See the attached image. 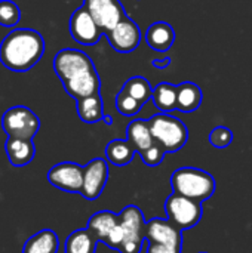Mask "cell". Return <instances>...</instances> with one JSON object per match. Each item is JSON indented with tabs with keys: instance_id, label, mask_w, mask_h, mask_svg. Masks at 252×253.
<instances>
[{
	"instance_id": "cell-1",
	"label": "cell",
	"mask_w": 252,
	"mask_h": 253,
	"mask_svg": "<svg viewBox=\"0 0 252 253\" xmlns=\"http://www.w3.org/2000/svg\"><path fill=\"white\" fill-rule=\"evenodd\" d=\"M53 70L65 92L76 101L100 93V74L91 56L83 50L61 49L53 58Z\"/></svg>"
},
{
	"instance_id": "cell-2",
	"label": "cell",
	"mask_w": 252,
	"mask_h": 253,
	"mask_svg": "<svg viewBox=\"0 0 252 253\" xmlns=\"http://www.w3.org/2000/svg\"><path fill=\"white\" fill-rule=\"evenodd\" d=\"M45 53L43 36L31 28H16L0 43V62L10 71L31 70Z\"/></svg>"
},
{
	"instance_id": "cell-3",
	"label": "cell",
	"mask_w": 252,
	"mask_h": 253,
	"mask_svg": "<svg viewBox=\"0 0 252 253\" xmlns=\"http://www.w3.org/2000/svg\"><path fill=\"white\" fill-rule=\"evenodd\" d=\"M171 185L174 193L201 203L209 200L217 190V182L211 173L203 169L189 166L180 168L172 173Z\"/></svg>"
},
{
	"instance_id": "cell-4",
	"label": "cell",
	"mask_w": 252,
	"mask_h": 253,
	"mask_svg": "<svg viewBox=\"0 0 252 253\" xmlns=\"http://www.w3.org/2000/svg\"><path fill=\"white\" fill-rule=\"evenodd\" d=\"M150 130L157 144H160L166 153L180 151L189 139L187 126L169 113H159L149 119Z\"/></svg>"
},
{
	"instance_id": "cell-5",
	"label": "cell",
	"mask_w": 252,
	"mask_h": 253,
	"mask_svg": "<svg viewBox=\"0 0 252 253\" xmlns=\"http://www.w3.org/2000/svg\"><path fill=\"white\" fill-rule=\"evenodd\" d=\"M3 132L10 138L33 139L40 129L39 117L24 105H15L1 116Z\"/></svg>"
},
{
	"instance_id": "cell-6",
	"label": "cell",
	"mask_w": 252,
	"mask_h": 253,
	"mask_svg": "<svg viewBox=\"0 0 252 253\" xmlns=\"http://www.w3.org/2000/svg\"><path fill=\"white\" fill-rule=\"evenodd\" d=\"M166 218L181 231L193 228L202 219V203L181 194L172 193L165 202Z\"/></svg>"
},
{
	"instance_id": "cell-7",
	"label": "cell",
	"mask_w": 252,
	"mask_h": 253,
	"mask_svg": "<svg viewBox=\"0 0 252 253\" xmlns=\"http://www.w3.org/2000/svg\"><path fill=\"white\" fill-rule=\"evenodd\" d=\"M120 225L123 231V242L120 253H141L146 240V221L143 212L135 206H126L120 213Z\"/></svg>"
},
{
	"instance_id": "cell-8",
	"label": "cell",
	"mask_w": 252,
	"mask_h": 253,
	"mask_svg": "<svg viewBox=\"0 0 252 253\" xmlns=\"http://www.w3.org/2000/svg\"><path fill=\"white\" fill-rule=\"evenodd\" d=\"M85 166L73 162H62L52 166L48 172V181L52 187L65 193H79L83 187Z\"/></svg>"
},
{
	"instance_id": "cell-9",
	"label": "cell",
	"mask_w": 252,
	"mask_h": 253,
	"mask_svg": "<svg viewBox=\"0 0 252 253\" xmlns=\"http://www.w3.org/2000/svg\"><path fill=\"white\" fill-rule=\"evenodd\" d=\"M70 34L77 43L83 46H94L100 42L104 31L95 22L89 10L82 4L70 18Z\"/></svg>"
},
{
	"instance_id": "cell-10",
	"label": "cell",
	"mask_w": 252,
	"mask_h": 253,
	"mask_svg": "<svg viewBox=\"0 0 252 253\" xmlns=\"http://www.w3.org/2000/svg\"><path fill=\"white\" fill-rule=\"evenodd\" d=\"M83 6L89 10L104 34L128 16L120 0H83Z\"/></svg>"
},
{
	"instance_id": "cell-11",
	"label": "cell",
	"mask_w": 252,
	"mask_h": 253,
	"mask_svg": "<svg viewBox=\"0 0 252 253\" xmlns=\"http://www.w3.org/2000/svg\"><path fill=\"white\" fill-rule=\"evenodd\" d=\"M105 37L116 52L129 53L140 46L141 30L132 18L125 16L113 30L105 33Z\"/></svg>"
},
{
	"instance_id": "cell-12",
	"label": "cell",
	"mask_w": 252,
	"mask_h": 253,
	"mask_svg": "<svg viewBox=\"0 0 252 253\" xmlns=\"http://www.w3.org/2000/svg\"><path fill=\"white\" fill-rule=\"evenodd\" d=\"M108 181V165L107 160L97 157L85 166L83 187L80 196L86 200H97L105 188Z\"/></svg>"
},
{
	"instance_id": "cell-13",
	"label": "cell",
	"mask_w": 252,
	"mask_h": 253,
	"mask_svg": "<svg viewBox=\"0 0 252 253\" xmlns=\"http://www.w3.org/2000/svg\"><path fill=\"white\" fill-rule=\"evenodd\" d=\"M146 240L151 243L166 245L183 249V231L177 228L168 218H153L146 224Z\"/></svg>"
},
{
	"instance_id": "cell-14",
	"label": "cell",
	"mask_w": 252,
	"mask_h": 253,
	"mask_svg": "<svg viewBox=\"0 0 252 253\" xmlns=\"http://www.w3.org/2000/svg\"><path fill=\"white\" fill-rule=\"evenodd\" d=\"M4 151L9 163L15 168H24L33 162L36 156V147L33 139H19L7 136L4 142Z\"/></svg>"
},
{
	"instance_id": "cell-15",
	"label": "cell",
	"mask_w": 252,
	"mask_h": 253,
	"mask_svg": "<svg viewBox=\"0 0 252 253\" xmlns=\"http://www.w3.org/2000/svg\"><path fill=\"white\" fill-rule=\"evenodd\" d=\"M119 224H120V215L113 213L110 211H101L89 218L86 228L97 237L98 242H102L105 245L107 240L113 236Z\"/></svg>"
},
{
	"instance_id": "cell-16",
	"label": "cell",
	"mask_w": 252,
	"mask_h": 253,
	"mask_svg": "<svg viewBox=\"0 0 252 253\" xmlns=\"http://www.w3.org/2000/svg\"><path fill=\"white\" fill-rule=\"evenodd\" d=\"M76 108H77V114L79 119L85 123H98V122H105L107 125H111L113 120L110 116L104 114V104H102V98L100 93L82 98L76 101Z\"/></svg>"
},
{
	"instance_id": "cell-17",
	"label": "cell",
	"mask_w": 252,
	"mask_h": 253,
	"mask_svg": "<svg viewBox=\"0 0 252 253\" xmlns=\"http://www.w3.org/2000/svg\"><path fill=\"white\" fill-rule=\"evenodd\" d=\"M147 44L156 52H166L175 42V31L171 24L165 21L153 22L146 31Z\"/></svg>"
},
{
	"instance_id": "cell-18",
	"label": "cell",
	"mask_w": 252,
	"mask_h": 253,
	"mask_svg": "<svg viewBox=\"0 0 252 253\" xmlns=\"http://www.w3.org/2000/svg\"><path fill=\"white\" fill-rule=\"evenodd\" d=\"M126 139L137 150V154H141L147 148H150L156 141L151 135L149 120H132L126 127Z\"/></svg>"
},
{
	"instance_id": "cell-19",
	"label": "cell",
	"mask_w": 252,
	"mask_h": 253,
	"mask_svg": "<svg viewBox=\"0 0 252 253\" xmlns=\"http://www.w3.org/2000/svg\"><path fill=\"white\" fill-rule=\"evenodd\" d=\"M59 249V239L52 230H42L31 236L25 245L22 253H56Z\"/></svg>"
},
{
	"instance_id": "cell-20",
	"label": "cell",
	"mask_w": 252,
	"mask_h": 253,
	"mask_svg": "<svg viewBox=\"0 0 252 253\" xmlns=\"http://www.w3.org/2000/svg\"><path fill=\"white\" fill-rule=\"evenodd\" d=\"M178 86L177 110L181 113H193L202 104V89L193 82H184Z\"/></svg>"
},
{
	"instance_id": "cell-21",
	"label": "cell",
	"mask_w": 252,
	"mask_h": 253,
	"mask_svg": "<svg viewBox=\"0 0 252 253\" xmlns=\"http://www.w3.org/2000/svg\"><path fill=\"white\" fill-rule=\"evenodd\" d=\"M137 150L128 139H113L105 147V159L114 166H126L134 160Z\"/></svg>"
},
{
	"instance_id": "cell-22",
	"label": "cell",
	"mask_w": 252,
	"mask_h": 253,
	"mask_svg": "<svg viewBox=\"0 0 252 253\" xmlns=\"http://www.w3.org/2000/svg\"><path fill=\"white\" fill-rule=\"evenodd\" d=\"M98 243L97 237L88 228H80L67 237L64 248L65 253H95Z\"/></svg>"
},
{
	"instance_id": "cell-23",
	"label": "cell",
	"mask_w": 252,
	"mask_h": 253,
	"mask_svg": "<svg viewBox=\"0 0 252 253\" xmlns=\"http://www.w3.org/2000/svg\"><path fill=\"white\" fill-rule=\"evenodd\" d=\"M177 98H178V86L162 82L153 87V96L151 101L154 102L156 108L160 113H171L177 110Z\"/></svg>"
},
{
	"instance_id": "cell-24",
	"label": "cell",
	"mask_w": 252,
	"mask_h": 253,
	"mask_svg": "<svg viewBox=\"0 0 252 253\" xmlns=\"http://www.w3.org/2000/svg\"><path fill=\"white\" fill-rule=\"evenodd\" d=\"M122 90L126 92L128 95H131L134 99H137L143 105L146 102H149L153 96V87H151L150 82L143 76H134V77L128 79L125 82Z\"/></svg>"
},
{
	"instance_id": "cell-25",
	"label": "cell",
	"mask_w": 252,
	"mask_h": 253,
	"mask_svg": "<svg viewBox=\"0 0 252 253\" xmlns=\"http://www.w3.org/2000/svg\"><path fill=\"white\" fill-rule=\"evenodd\" d=\"M21 21V10L12 0H0V25L15 27Z\"/></svg>"
},
{
	"instance_id": "cell-26",
	"label": "cell",
	"mask_w": 252,
	"mask_h": 253,
	"mask_svg": "<svg viewBox=\"0 0 252 253\" xmlns=\"http://www.w3.org/2000/svg\"><path fill=\"white\" fill-rule=\"evenodd\" d=\"M143 104H140L137 99H134L131 95H128L126 92H123L120 89V92L116 96V110L125 116V117H132L135 114H138L141 111Z\"/></svg>"
},
{
	"instance_id": "cell-27",
	"label": "cell",
	"mask_w": 252,
	"mask_h": 253,
	"mask_svg": "<svg viewBox=\"0 0 252 253\" xmlns=\"http://www.w3.org/2000/svg\"><path fill=\"white\" fill-rule=\"evenodd\" d=\"M209 142L215 148H227L233 142V132L226 126H217L209 133Z\"/></svg>"
},
{
	"instance_id": "cell-28",
	"label": "cell",
	"mask_w": 252,
	"mask_h": 253,
	"mask_svg": "<svg viewBox=\"0 0 252 253\" xmlns=\"http://www.w3.org/2000/svg\"><path fill=\"white\" fill-rule=\"evenodd\" d=\"M165 154H166L165 148H163L160 144L154 142L150 148H147L146 151H143V153L140 154V157H141V160H143V163H144L146 166L156 168V166H159V165L163 162Z\"/></svg>"
},
{
	"instance_id": "cell-29",
	"label": "cell",
	"mask_w": 252,
	"mask_h": 253,
	"mask_svg": "<svg viewBox=\"0 0 252 253\" xmlns=\"http://www.w3.org/2000/svg\"><path fill=\"white\" fill-rule=\"evenodd\" d=\"M147 253H181V249L171 248V246H166V245H159V243L149 242Z\"/></svg>"
},
{
	"instance_id": "cell-30",
	"label": "cell",
	"mask_w": 252,
	"mask_h": 253,
	"mask_svg": "<svg viewBox=\"0 0 252 253\" xmlns=\"http://www.w3.org/2000/svg\"><path fill=\"white\" fill-rule=\"evenodd\" d=\"M171 62H172V59H171L169 56H163V58H160V59H153V61H151V65L156 67V68L165 70V68H168V67L171 65Z\"/></svg>"
},
{
	"instance_id": "cell-31",
	"label": "cell",
	"mask_w": 252,
	"mask_h": 253,
	"mask_svg": "<svg viewBox=\"0 0 252 253\" xmlns=\"http://www.w3.org/2000/svg\"><path fill=\"white\" fill-rule=\"evenodd\" d=\"M199 253H208V252H199Z\"/></svg>"
}]
</instances>
